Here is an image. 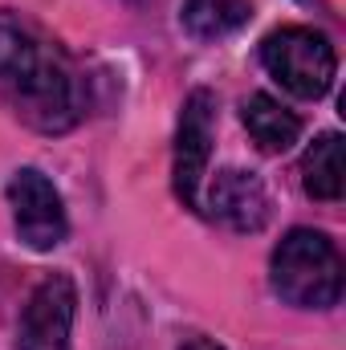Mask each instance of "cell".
<instances>
[{
	"mask_svg": "<svg viewBox=\"0 0 346 350\" xmlns=\"http://www.w3.org/2000/svg\"><path fill=\"white\" fill-rule=\"evenodd\" d=\"M253 16V0H183L179 25L196 41H220Z\"/></svg>",
	"mask_w": 346,
	"mask_h": 350,
	"instance_id": "30bf717a",
	"label": "cell"
},
{
	"mask_svg": "<svg viewBox=\"0 0 346 350\" xmlns=\"http://www.w3.org/2000/svg\"><path fill=\"white\" fill-rule=\"evenodd\" d=\"M179 350H224V347H220V342H212V338H187Z\"/></svg>",
	"mask_w": 346,
	"mask_h": 350,
	"instance_id": "8fae6325",
	"label": "cell"
},
{
	"mask_svg": "<svg viewBox=\"0 0 346 350\" xmlns=\"http://www.w3.org/2000/svg\"><path fill=\"white\" fill-rule=\"evenodd\" d=\"M212 135H216V94L200 86L183 98L172 163L175 196L183 200V208H196V212H200V183H204L208 159H212Z\"/></svg>",
	"mask_w": 346,
	"mask_h": 350,
	"instance_id": "5b68a950",
	"label": "cell"
},
{
	"mask_svg": "<svg viewBox=\"0 0 346 350\" xmlns=\"http://www.w3.org/2000/svg\"><path fill=\"white\" fill-rule=\"evenodd\" d=\"M302 187L314 200H343L346 167H343V135L326 131L318 135L302 155Z\"/></svg>",
	"mask_w": 346,
	"mask_h": 350,
	"instance_id": "9c48e42d",
	"label": "cell"
},
{
	"mask_svg": "<svg viewBox=\"0 0 346 350\" xmlns=\"http://www.w3.org/2000/svg\"><path fill=\"white\" fill-rule=\"evenodd\" d=\"M261 62L273 82H281L293 98H306V102H318L334 86V70H338V53L330 37L310 25L273 29L261 41Z\"/></svg>",
	"mask_w": 346,
	"mask_h": 350,
	"instance_id": "3957f363",
	"label": "cell"
},
{
	"mask_svg": "<svg viewBox=\"0 0 346 350\" xmlns=\"http://www.w3.org/2000/svg\"><path fill=\"white\" fill-rule=\"evenodd\" d=\"M241 122H245V131L253 135V143H257L261 151H269V155L289 151V147L297 143V135H302V118H297L289 106H281L277 98H269V94L245 98Z\"/></svg>",
	"mask_w": 346,
	"mask_h": 350,
	"instance_id": "ba28073f",
	"label": "cell"
},
{
	"mask_svg": "<svg viewBox=\"0 0 346 350\" xmlns=\"http://www.w3.org/2000/svg\"><path fill=\"white\" fill-rule=\"evenodd\" d=\"M4 196H8V208H12L16 237L33 253H49V249H57L70 237V220H66L62 191L53 187V179L45 172H37V167L12 172Z\"/></svg>",
	"mask_w": 346,
	"mask_h": 350,
	"instance_id": "277c9868",
	"label": "cell"
},
{
	"mask_svg": "<svg viewBox=\"0 0 346 350\" xmlns=\"http://www.w3.org/2000/svg\"><path fill=\"white\" fill-rule=\"evenodd\" d=\"M208 212L232 232H261L273 216V200L265 179L241 167H224L208 183Z\"/></svg>",
	"mask_w": 346,
	"mask_h": 350,
	"instance_id": "52a82bcc",
	"label": "cell"
},
{
	"mask_svg": "<svg viewBox=\"0 0 346 350\" xmlns=\"http://www.w3.org/2000/svg\"><path fill=\"white\" fill-rule=\"evenodd\" d=\"M0 98L41 135H66L82 118L74 62L41 25L12 8H0Z\"/></svg>",
	"mask_w": 346,
	"mask_h": 350,
	"instance_id": "6da1fadb",
	"label": "cell"
},
{
	"mask_svg": "<svg viewBox=\"0 0 346 350\" xmlns=\"http://www.w3.org/2000/svg\"><path fill=\"white\" fill-rule=\"evenodd\" d=\"M269 285L285 306L330 310L343 297V253L318 228H289L269 257Z\"/></svg>",
	"mask_w": 346,
	"mask_h": 350,
	"instance_id": "7a4b0ae2",
	"label": "cell"
},
{
	"mask_svg": "<svg viewBox=\"0 0 346 350\" xmlns=\"http://www.w3.org/2000/svg\"><path fill=\"white\" fill-rule=\"evenodd\" d=\"M78 314V285L70 273H49L29 293L21 322H16V350H70Z\"/></svg>",
	"mask_w": 346,
	"mask_h": 350,
	"instance_id": "8992f818",
	"label": "cell"
}]
</instances>
